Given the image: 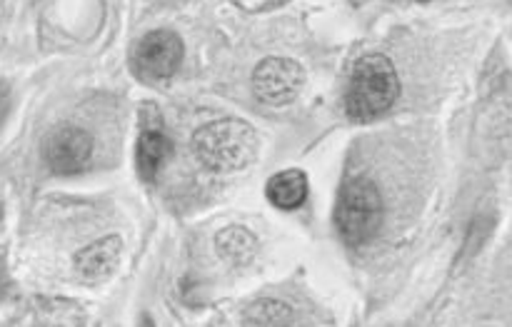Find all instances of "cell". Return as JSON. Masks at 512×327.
I'll return each instance as SVG.
<instances>
[{"label": "cell", "instance_id": "cell-1", "mask_svg": "<svg viewBox=\"0 0 512 327\" xmlns=\"http://www.w3.org/2000/svg\"><path fill=\"white\" fill-rule=\"evenodd\" d=\"M400 95L395 65L385 55H365L355 63L345 90V113L358 123H370L393 108Z\"/></svg>", "mask_w": 512, "mask_h": 327}, {"label": "cell", "instance_id": "cell-2", "mask_svg": "<svg viewBox=\"0 0 512 327\" xmlns=\"http://www.w3.org/2000/svg\"><path fill=\"white\" fill-rule=\"evenodd\" d=\"M258 150V135L248 123L235 118L215 120L193 135V153L213 173L245 168Z\"/></svg>", "mask_w": 512, "mask_h": 327}, {"label": "cell", "instance_id": "cell-3", "mask_svg": "<svg viewBox=\"0 0 512 327\" xmlns=\"http://www.w3.org/2000/svg\"><path fill=\"white\" fill-rule=\"evenodd\" d=\"M383 225V198L370 178L345 180L335 205V228L348 245H363Z\"/></svg>", "mask_w": 512, "mask_h": 327}, {"label": "cell", "instance_id": "cell-4", "mask_svg": "<svg viewBox=\"0 0 512 327\" xmlns=\"http://www.w3.org/2000/svg\"><path fill=\"white\" fill-rule=\"evenodd\" d=\"M183 60V40L173 30H150L133 48V73L143 83L173 78Z\"/></svg>", "mask_w": 512, "mask_h": 327}, {"label": "cell", "instance_id": "cell-5", "mask_svg": "<svg viewBox=\"0 0 512 327\" xmlns=\"http://www.w3.org/2000/svg\"><path fill=\"white\" fill-rule=\"evenodd\" d=\"M305 83V70L290 58H265L253 70V93L260 103L288 105L298 98Z\"/></svg>", "mask_w": 512, "mask_h": 327}, {"label": "cell", "instance_id": "cell-6", "mask_svg": "<svg viewBox=\"0 0 512 327\" xmlns=\"http://www.w3.org/2000/svg\"><path fill=\"white\" fill-rule=\"evenodd\" d=\"M43 158L55 175H80L93 158V138L85 130L65 125L45 138Z\"/></svg>", "mask_w": 512, "mask_h": 327}, {"label": "cell", "instance_id": "cell-7", "mask_svg": "<svg viewBox=\"0 0 512 327\" xmlns=\"http://www.w3.org/2000/svg\"><path fill=\"white\" fill-rule=\"evenodd\" d=\"M120 253H123V243H120L118 235H110V238H103L80 250L75 255V268L85 280H93V283L95 280H105L118 268Z\"/></svg>", "mask_w": 512, "mask_h": 327}, {"label": "cell", "instance_id": "cell-8", "mask_svg": "<svg viewBox=\"0 0 512 327\" xmlns=\"http://www.w3.org/2000/svg\"><path fill=\"white\" fill-rule=\"evenodd\" d=\"M170 155H173V140L160 128H145L138 138V150H135V163H138L140 178L145 183H153Z\"/></svg>", "mask_w": 512, "mask_h": 327}, {"label": "cell", "instance_id": "cell-9", "mask_svg": "<svg viewBox=\"0 0 512 327\" xmlns=\"http://www.w3.org/2000/svg\"><path fill=\"white\" fill-rule=\"evenodd\" d=\"M265 195L275 208L298 210L308 200V175L303 170H283L268 180Z\"/></svg>", "mask_w": 512, "mask_h": 327}, {"label": "cell", "instance_id": "cell-10", "mask_svg": "<svg viewBox=\"0 0 512 327\" xmlns=\"http://www.w3.org/2000/svg\"><path fill=\"white\" fill-rule=\"evenodd\" d=\"M218 250L228 263H248L255 253V238L243 228H228L218 235Z\"/></svg>", "mask_w": 512, "mask_h": 327}]
</instances>
